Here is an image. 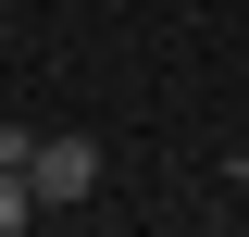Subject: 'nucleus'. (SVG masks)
<instances>
[{"mask_svg":"<svg viewBox=\"0 0 249 237\" xmlns=\"http://www.w3.org/2000/svg\"><path fill=\"white\" fill-rule=\"evenodd\" d=\"M25 212H37V175H25V162H0V237L25 225Z\"/></svg>","mask_w":249,"mask_h":237,"instance_id":"2","label":"nucleus"},{"mask_svg":"<svg viewBox=\"0 0 249 237\" xmlns=\"http://www.w3.org/2000/svg\"><path fill=\"white\" fill-rule=\"evenodd\" d=\"M25 175H37V212H75V200H100V138H88V125H37Z\"/></svg>","mask_w":249,"mask_h":237,"instance_id":"1","label":"nucleus"},{"mask_svg":"<svg viewBox=\"0 0 249 237\" xmlns=\"http://www.w3.org/2000/svg\"><path fill=\"white\" fill-rule=\"evenodd\" d=\"M224 200H237V212H249V162H224Z\"/></svg>","mask_w":249,"mask_h":237,"instance_id":"3","label":"nucleus"}]
</instances>
